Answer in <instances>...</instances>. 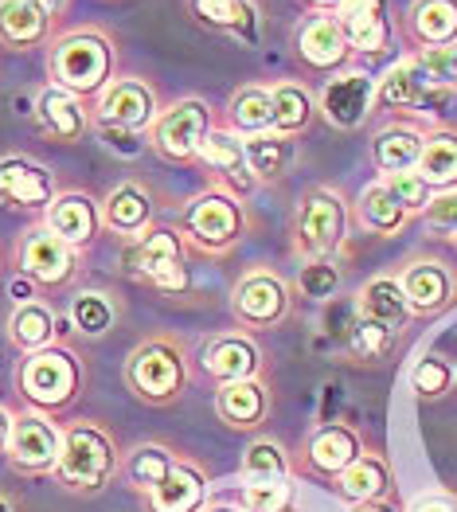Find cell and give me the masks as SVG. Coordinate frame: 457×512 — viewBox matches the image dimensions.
<instances>
[{
	"label": "cell",
	"mask_w": 457,
	"mask_h": 512,
	"mask_svg": "<svg viewBox=\"0 0 457 512\" xmlns=\"http://www.w3.org/2000/svg\"><path fill=\"white\" fill-rule=\"evenodd\" d=\"M122 473V450L114 442V434L102 427V423H67L63 427V450H59V462L51 477L75 493V497H94L102 489H110Z\"/></svg>",
	"instance_id": "1"
},
{
	"label": "cell",
	"mask_w": 457,
	"mask_h": 512,
	"mask_svg": "<svg viewBox=\"0 0 457 512\" xmlns=\"http://www.w3.org/2000/svg\"><path fill=\"white\" fill-rule=\"evenodd\" d=\"M83 360L75 348L67 344H51V348H40L32 356H24L20 372H16V387H20V399L32 407V411H43V415H59L67 411L79 395H83Z\"/></svg>",
	"instance_id": "2"
},
{
	"label": "cell",
	"mask_w": 457,
	"mask_h": 512,
	"mask_svg": "<svg viewBox=\"0 0 457 512\" xmlns=\"http://www.w3.org/2000/svg\"><path fill=\"white\" fill-rule=\"evenodd\" d=\"M51 79L55 86L79 94V98H98L106 86L114 83V43L98 28H79L67 32L63 40L51 47Z\"/></svg>",
	"instance_id": "3"
},
{
	"label": "cell",
	"mask_w": 457,
	"mask_h": 512,
	"mask_svg": "<svg viewBox=\"0 0 457 512\" xmlns=\"http://www.w3.org/2000/svg\"><path fill=\"white\" fill-rule=\"evenodd\" d=\"M125 387L133 391V399H141L149 407L176 403L188 387V360H184L180 344L168 337L137 344L125 360Z\"/></svg>",
	"instance_id": "4"
},
{
	"label": "cell",
	"mask_w": 457,
	"mask_h": 512,
	"mask_svg": "<svg viewBox=\"0 0 457 512\" xmlns=\"http://www.w3.org/2000/svg\"><path fill=\"white\" fill-rule=\"evenodd\" d=\"M348 239V204L336 188H309L293 212V247L301 258H336Z\"/></svg>",
	"instance_id": "5"
},
{
	"label": "cell",
	"mask_w": 457,
	"mask_h": 512,
	"mask_svg": "<svg viewBox=\"0 0 457 512\" xmlns=\"http://www.w3.org/2000/svg\"><path fill=\"white\" fill-rule=\"evenodd\" d=\"M125 270L165 294H180L188 286V258H184V235L176 227L153 223L137 239H129L122 251Z\"/></svg>",
	"instance_id": "6"
},
{
	"label": "cell",
	"mask_w": 457,
	"mask_h": 512,
	"mask_svg": "<svg viewBox=\"0 0 457 512\" xmlns=\"http://www.w3.org/2000/svg\"><path fill=\"white\" fill-rule=\"evenodd\" d=\"M247 235V208L235 192L208 188L184 208V239L204 255H227Z\"/></svg>",
	"instance_id": "7"
},
{
	"label": "cell",
	"mask_w": 457,
	"mask_h": 512,
	"mask_svg": "<svg viewBox=\"0 0 457 512\" xmlns=\"http://www.w3.org/2000/svg\"><path fill=\"white\" fill-rule=\"evenodd\" d=\"M215 129L211 106L204 98H180L168 110H161V118L149 129V145L165 157V161H200V149L208 141V133Z\"/></svg>",
	"instance_id": "8"
},
{
	"label": "cell",
	"mask_w": 457,
	"mask_h": 512,
	"mask_svg": "<svg viewBox=\"0 0 457 512\" xmlns=\"http://www.w3.org/2000/svg\"><path fill=\"white\" fill-rule=\"evenodd\" d=\"M231 309L243 329H278L293 313V290L278 270H250L231 290Z\"/></svg>",
	"instance_id": "9"
},
{
	"label": "cell",
	"mask_w": 457,
	"mask_h": 512,
	"mask_svg": "<svg viewBox=\"0 0 457 512\" xmlns=\"http://www.w3.org/2000/svg\"><path fill=\"white\" fill-rule=\"evenodd\" d=\"M59 450H63V427L55 423V415H43L24 407L12 423V438H8V466L24 477H43V473L55 470L59 462Z\"/></svg>",
	"instance_id": "10"
},
{
	"label": "cell",
	"mask_w": 457,
	"mask_h": 512,
	"mask_svg": "<svg viewBox=\"0 0 457 512\" xmlns=\"http://www.w3.org/2000/svg\"><path fill=\"white\" fill-rule=\"evenodd\" d=\"M16 262L32 282L51 286V290L75 282V274H79V251L71 243H63L47 223H36L32 231H24V239L16 247Z\"/></svg>",
	"instance_id": "11"
},
{
	"label": "cell",
	"mask_w": 457,
	"mask_h": 512,
	"mask_svg": "<svg viewBox=\"0 0 457 512\" xmlns=\"http://www.w3.org/2000/svg\"><path fill=\"white\" fill-rule=\"evenodd\" d=\"M55 176L47 165L24 157V153H8L0 157V208L8 212H47L55 204Z\"/></svg>",
	"instance_id": "12"
},
{
	"label": "cell",
	"mask_w": 457,
	"mask_h": 512,
	"mask_svg": "<svg viewBox=\"0 0 457 512\" xmlns=\"http://www.w3.org/2000/svg\"><path fill=\"white\" fill-rule=\"evenodd\" d=\"M157 118H161L157 90L145 83V79H114V83L98 94L94 126H118V129H133V133H149Z\"/></svg>",
	"instance_id": "13"
},
{
	"label": "cell",
	"mask_w": 457,
	"mask_h": 512,
	"mask_svg": "<svg viewBox=\"0 0 457 512\" xmlns=\"http://www.w3.org/2000/svg\"><path fill=\"white\" fill-rule=\"evenodd\" d=\"M375 114V79L364 71H344L321 90V118L340 133L360 129Z\"/></svg>",
	"instance_id": "14"
},
{
	"label": "cell",
	"mask_w": 457,
	"mask_h": 512,
	"mask_svg": "<svg viewBox=\"0 0 457 512\" xmlns=\"http://www.w3.org/2000/svg\"><path fill=\"white\" fill-rule=\"evenodd\" d=\"M399 286L411 301L415 317H438L457 301V282L446 262L438 258H411L399 270Z\"/></svg>",
	"instance_id": "15"
},
{
	"label": "cell",
	"mask_w": 457,
	"mask_h": 512,
	"mask_svg": "<svg viewBox=\"0 0 457 512\" xmlns=\"http://www.w3.org/2000/svg\"><path fill=\"white\" fill-rule=\"evenodd\" d=\"M204 372L215 384L258 380L262 376V348L250 333H219L204 344Z\"/></svg>",
	"instance_id": "16"
},
{
	"label": "cell",
	"mask_w": 457,
	"mask_h": 512,
	"mask_svg": "<svg viewBox=\"0 0 457 512\" xmlns=\"http://www.w3.org/2000/svg\"><path fill=\"white\" fill-rule=\"evenodd\" d=\"M333 16L344 28L352 51L379 55V51L391 47V8H387V0H340Z\"/></svg>",
	"instance_id": "17"
},
{
	"label": "cell",
	"mask_w": 457,
	"mask_h": 512,
	"mask_svg": "<svg viewBox=\"0 0 457 512\" xmlns=\"http://www.w3.org/2000/svg\"><path fill=\"white\" fill-rule=\"evenodd\" d=\"M297 55H301V63L309 67V71H340L344 63H348V55H352V47H348V36H344V28L336 24L333 12H317V16H309L301 28H297Z\"/></svg>",
	"instance_id": "18"
},
{
	"label": "cell",
	"mask_w": 457,
	"mask_h": 512,
	"mask_svg": "<svg viewBox=\"0 0 457 512\" xmlns=\"http://www.w3.org/2000/svg\"><path fill=\"white\" fill-rule=\"evenodd\" d=\"M208 473L200 470L196 462H184L176 458V466L168 470V477L153 489L145 493V509L149 512H204L208 509Z\"/></svg>",
	"instance_id": "19"
},
{
	"label": "cell",
	"mask_w": 457,
	"mask_h": 512,
	"mask_svg": "<svg viewBox=\"0 0 457 512\" xmlns=\"http://www.w3.org/2000/svg\"><path fill=\"white\" fill-rule=\"evenodd\" d=\"M356 313L364 317V321H372L379 329H387V333H403L407 325H411V301L403 294V286H399V274H375L372 282H364L360 286V294H356Z\"/></svg>",
	"instance_id": "20"
},
{
	"label": "cell",
	"mask_w": 457,
	"mask_h": 512,
	"mask_svg": "<svg viewBox=\"0 0 457 512\" xmlns=\"http://www.w3.org/2000/svg\"><path fill=\"white\" fill-rule=\"evenodd\" d=\"M270 415V391L262 380H235L215 387V419L227 430H258Z\"/></svg>",
	"instance_id": "21"
},
{
	"label": "cell",
	"mask_w": 457,
	"mask_h": 512,
	"mask_svg": "<svg viewBox=\"0 0 457 512\" xmlns=\"http://www.w3.org/2000/svg\"><path fill=\"white\" fill-rule=\"evenodd\" d=\"M360 454H364V438L344 423H325L305 442V466L317 477H340Z\"/></svg>",
	"instance_id": "22"
},
{
	"label": "cell",
	"mask_w": 457,
	"mask_h": 512,
	"mask_svg": "<svg viewBox=\"0 0 457 512\" xmlns=\"http://www.w3.org/2000/svg\"><path fill=\"white\" fill-rule=\"evenodd\" d=\"M43 223L63 243H71L79 251L86 243H94L98 231H102V204H94L86 192H59L55 204L43 212Z\"/></svg>",
	"instance_id": "23"
},
{
	"label": "cell",
	"mask_w": 457,
	"mask_h": 512,
	"mask_svg": "<svg viewBox=\"0 0 457 512\" xmlns=\"http://www.w3.org/2000/svg\"><path fill=\"white\" fill-rule=\"evenodd\" d=\"M200 161L219 176V188H227V192H235V196L258 188V180H254V172H250V165H247L243 137L231 133V129H211L204 149H200Z\"/></svg>",
	"instance_id": "24"
},
{
	"label": "cell",
	"mask_w": 457,
	"mask_h": 512,
	"mask_svg": "<svg viewBox=\"0 0 457 512\" xmlns=\"http://www.w3.org/2000/svg\"><path fill=\"white\" fill-rule=\"evenodd\" d=\"M391 485H395L391 462L383 454H375V450H364L340 477H333L336 497L344 505H352V509L356 505H372V501H387L391 497Z\"/></svg>",
	"instance_id": "25"
},
{
	"label": "cell",
	"mask_w": 457,
	"mask_h": 512,
	"mask_svg": "<svg viewBox=\"0 0 457 512\" xmlns=\"http://www.w3.org/2000/svg\"><path fill=\"white\" fill-rule=\"evenodd\" d=\"M36 122L43 126V133L75 145L90 133V114H86L83 98L63 90V86H43L40 98H36Z\"/></svg>",
	"instance_id": "26"
},
{
	"label": "cell",
	"mask_w": 457,
	"mask_h": 512,
	"mask_svg": "<svg viewBox=\"0 0 457 512\" xmlns=\"http://www.w3.org/2000/svg\"><path fill=\"white\" fill-rule=\"evenodd\" d=\"M102 227L125 235V243L137 239L141 231H149L153 227V200H149V192L141 184H133V180H122L118 188H110V196L102 200Z\"/></svg>",
	"instance_id": "27"
},
{
	"label": "cell",
	"mask_w": 457,
	"mask_h": 512,
	"mask_svg": "<svg viewBox=\"0 0 457 512\" xmlns=\"http://www.w3.org/2000/svg\"><path fill=\"white\" fill-rule=\"evenodd\" d=\"M430 94H434V90L422 79L415 55H407V59H399V63L375 83V106H379V110H395V114H399V110H422Z\"/></svg>",
	"instance_id": "28"
},
{
	"label": "cell",
	"mask_w": 457,
	"mask_h": 512,
	"mask_svg": "<svg viewBox=\"0 0 457 512\" xmlns=\"http://www.w3.org/2000/svg\"><path fill=\"white\" fill-rule=\"evenodd\" d=\"M422 145H426V133L407 122H395V126H383L372 137V161L383 176L391 172H411L418 169V157H422Z\"/></svg>",
	"instance_id": "29"
},
{
	"label": "cell",
	"mask_w": 457,
	"mask_h": 512,
	"mask_svg": "<svg viewBox=\"0 0 457 512\" xmlns=\"http://www.w3.org/2000/svg\"><path fill=\"white\" fill-rule=\"evenodd\" d=\"M172 466H176V454L168 450L165 442H141V446H133V450L122 454V473L118 477L125 481L129 493L145 497V493H153L165 481Z\"/></svg>",
	"instance_id": "30"
},
{
	"label": "cell",
	"mask_w": 457,
	"mask_h": 512,
	"mask_svg": "<svg viewBox=\"0 0 457 512\" xmlns=\"http://www.w3.org/2000/svg\"><path fill=\"white\" fill-rule=\"evenodd\" d=\"M243 149H247V165L258 184L282 180L293 169V161H297V141H293L290 133H278V129L243 137Z\"/></svg>",
	"instance_id": "31"
},
{
	"label": "cell",
	"mask_w": 457,
	"mask_h": 512,
	"mask_svg": "<svg viewBox=\"0 0 457 512\" xmlns=\"http://www.w3.org/2000/svg\"><path fill=\"white\" fill-rule=\"evenodd\" d=\"M188 4H192V16L204 28L227 32L239 43L258 40V12H254L250 0H188Z\"/></svg>",
	"instance_id": "32"
},
{
	"label": "cell",
	"mask_w": 457,
	"mask_h": 512,
	"mask_svg": "<svg viewBox=\"0 0 457 512\" xmlns=\"http://www.w3.org/2000/svg\"><path fill=\"white\" fill-rule=\"evenodd\" d=\"M407 28L418 47L457 43V0H415Z\"/></svg>",
	"instance_id": "33"
},
{
	"label": "cell",
	"mask_w": 457,
	"mask_h": 512,
	"mask_svg": "<svg viewBox=\"0 0 457 512\" xmlns=\"http://www.w3.org/2000/svg\"><path fill=\"white\" fill-rule=\"evenodd\" d=\"M55 333H59L55 313H51L43 301H20V305L12 309V317H8V341L16 344L24 356H32V352H40V348H51V344H55Z\"/></svg>",
	"instance_id": "34"
},
{
	"label": "cell",
	"mask_w": 457,
	"mask_h": 512,
	"mask_svg": "<svg viewBox=\"0 0 457 512\" xmlns=\"http://www.w3.org/2000/svg\"><path fill=\"white\" fill-rule=\"evenodd\" d=\"M51 16L36 0H0V43L8 47H36L47 40Z\"/></svg>",
	"instance_id": "35"
},
{
	"label": "cell",
	"mask_w": 457,
	"mask_h": 512,
	"mask_svg": "<svg viewBox=\"0 0 457 512\" xmlns=\"http://www.w3.org/2000/svg\"><path fill=\"white\" fill-rule=\"evenodd\" d=\"M415 172L434 192L457 188V129H430L426 133Z\"/></svg>",
	"instance_id": "36"
},
{
	"label": "cell",
	"mask_w": 457,
	"mask_h": 512,
	"mask_svg": "<svg viewBox=\"0 0 457 512\" xmlns=\"http://www.w3.org/2000/svg\"><path fill=\"white\" fill-rule=\"evenodd\" d=\"M356 219H360L372 235L391 239V235H399V231L407 227L411 212L391 196V188H387L383 180H375V184H368V188L360 192V200H356Z\"/></svg>",
	"instance_id": "37"
},
{
	"label": "cell",
	"mask_w": 457,
	"mask_h": 512,
	"mask_svg": "<svg viewBox=\"0 0 457 512\" xmlns=\"http://www.w3.org/2000/svg\"><path fill=\"white\" fill-rule=\"evenodd\" d=\"M114 321H118V305H114L110 294H102V290H79L71 298V325H75V333L86 337V341L106 337L114 329Z\"/></svg>",
	"instance_id": "38"
},
{
	"label": "cell",
	"mask_w": 457,
	"mask_h": 512,
	"mask_svg": "<svg viewBox=\"0 0 457 512\" xmlns=\"http://www.w3.org/2000/svg\"><path fill=\"white\" fill-rule=\"evenodd\" d=\"M282 477H293V462L286 446L274 442V438H254L243 450L239 481H282Z\"/></svg>",
	"instance_id": "39"
},
{
	"label": "cell",
	"mask_w": 457,
	"mask_h": 512,
	"mask_svg": "<svg viewBox=\"0 0 457 512\" xmlns=\"http://www.w3.org/2000/svg\"><path fill=\"white\" fill-rule=\"evenodd\" d=\"M227 118L239 137H254V133H266L274 129V102H270V90L266 86H243L231 106H227Z\"/></svg>",
	"instance_id": "40"
},
{
	"label": "cell",
	"mask_w": 457,
	"mask_h": 512,
	"mask_svg": "<svg viewBox=\"0 0 457 512\" xmlns=\"http://www.w3.org/2000/svg\"><path fill=\"white\" fill-rule=\"evenodd\" d=\"M270 102H274V129L278 133H301V129L313 122L317 114V102L313 94L301 83H278L270 90Z\"/></svg>",
	"instance_id": "41"
},
{
	"label": "cell",
	"mask_w": 457,
	"mask_h": 512,
	"mask_svg": "<svg viewBox=\"0 0 457 512\" xmlns=\"http://www.w3.org/2000/svg\"><path fill=\"white\" fill-rule=\"evenodd\" d=\"M340 266L336 258H305L301 270H297V294L309 301H333L340 294Z\"/></svg>",
	"instance_id": "42"
},
{
	"label": "cell",
	"mask_w": 457,
	"mask_h": 512,
	"mask_svg": "<svg viewBox=\"0 0 457 512\" xmlns=\"http://www.w3.org/2000/svg\"><path fill=\"white\" fill-rule=\"evenodd\" d=\"M239 505L247 512H293V481H243Z\"/></svg>",
	"instance_id": "43"
},
{
	"label": "cell",
	"mask_w": 457,
	"mask_h": 512,
	"mask_svg": "<svg viewBox=\"0 0 457 512\" xmlns=\"http://www.w3.org/2000/svg\"><path fill=\"white\" fill-rule=\"evenodd\" d=\"M454 384H457V372L450 368V360H442L434 352H426L415 368H411V391H415L418 399H442Z\"/></svg>",
	"instance_id": "44"
},
{
	"label": "cell",
	"mask_w": 457,
	"mask_h": 512,
	"mask_svg": "<svg viewBox=\"0 0 457 512\" xmlns=\"http://www.w3.org/2000/svg\"><path fill=\"white\" fill-rule=\"evenodd\" d=\"M415 63L430 90H454L457 86V43L446 47H418Z\"/></svg>",
	"instance_id": "45"
},
{
	"label": "cell",
	"mask_w": 457,
	"mask_h": 512,
	"mask_svg": "<svg viewBox=\"0 0 457 512\" xmlns=\"http://www.w3.org/2000/svg\"><path fill=\"white\" fill-rule=\"evenodd\" d=\"M379 180L391 188V196H395V200H399V204H403L411 215H422V212H426V204L434 200V188H430V184H426L415 169H411V172H391V176H379Z\"/></svg>",
	"instance_id": "46"
},
{
	"label": "cell",
	"mask_w": 457,
	"mask_h": 512,
	"mask_svg": "<svg viewBox=\"0 0 457 512\" xmlns=\"http://www.w3.org/2000/svg\"><path fill=\"white\" fill-rule=\"evenodd\" d=\"M422 223L434 239H450L457 243V188H446V192H434V200L426 204L422 212Z\"/></svg>",
	"instance_id": "47"
},
{
	"label": "cell",
	"mask_w": 457,
	"mask_h": 512,
	"mask_svg": "<svg viewBox=\"0 0 457 512\" xmlns=\"http://www.w3.org/2000/svg\"><path fill=\"white\" fill-rule=\"evenodd\" d=\"M395 333H387V329H379V325H372V321H356V333H352V341H348V348L360 356V360H372V364H379V360H387L391 356V348H395Z\"/></svg>",
	"instance_id": "48"
},
{
	"label": "cell",
	"mask_w": 457,
	"mask_h": 512,
	"mask_svg": "<svg viewBox=\"0 0 457 512\" xmlns=\"http://www.w3.org/2000/svg\"><path fill=\"white\" fill-rule=\"evenodd\" d=\"M98 129V137H102V145L110 149V153H118V157H141L145 149H149V133H133V129H118V126H94Z\"/></svg>",
	"instance_id": "49"
},
{
	"label": "cell",
	"mask_w": 457,
	"mask_h": 512,
	"mask_svg": "<svg viewBox=\"0 0 457 512\" xmlns=\"http://www.w3.org/2000/svg\"><path fill=\"white\" fill-rule=\"evenodd\" d=\"M407 512H457V497L454 493H422V497H415L411 505H407Z\"/></svg>",
	"instance_id": "50"
},
{
	"label": "cell",
	"mask_w": 457,
	"mask_h": 512,
	"mask_svg": "<svg viewBox=\"0 0 457 512\" xmlns=\"http://www.w3.org/2000/svg\"><path fill=\"white\" fill-rule=\"evenodd\" d=\"M12 423H16V415H12V411H8L4 403H0V454L8 450V438H12Z\"/></svg>",
	"instance_id": "51"
},
{
	"label": "cell",
	"mask_w": 457,
	"mask_h": 512,
	"mask_svg": "<svg viewBox=\"0 0 457 512\" xmlns=\"http://www.w3.org/2000/svg\"><path fill=\"white\" fill-rule=\"evenodd\" d=\"M36 4H40L47 16H55V12H63V8H67V0H36Z\"/></svg>",
	"instance_id": "52"
},
{
	"label": "cell",
	"mask_w": 457,
	"mask_h": 512,
	"mask_svg": "<svg viewBox=\"0 0 457 512\" xmlns=\"http://www.w3.org/2000/svg\"><path fill=\"white\" fill-rule=\"evenodd\" d=\"M352 512H395V509H391L387 501H372V505H356Z\"/></svg>",
	"instance_id": "53"
},
{
	"label": "cell",
	"mask_w": 457,
	"mask_h": 512,
	"mask_svg": "<svg viewBox=\"0 0 457 512\" xmlns=\"http://www.w3.org/2000/svg\"><path fill=\"white\" fill-rule=\"evenodd\" d=\"M305 4H313L317 12H336V4H340V0H305Z\"/></svg>",
	"instance_id": "54"
},
{
	"label": "cell",
	"mask_w": 457,
	"mask_h": 512,
	"mask_svg": "<svg viewBox=\"0 0 457 512\" xmlns=\"http://www.w3.org/2000/svg\"><path fill=\"white\" fill-rule=\"evenodd\" d=\"M208 512H247L243 505H211Z\"/></svg>",
	"instance_id": "55"
},
{
	"label": "cell",
	"mask_w": 457,
	"mask_h": 512,
	"mask_svg": "<svg viewBox=\"0 0 457 512\" xmlns=\"http://www.w3.org/2000/svg\"><path fill=\"white\" fill-rule=\"evenodd\" d=\"M0 512H16V505H12V501H8L4 493H0Z\"/></svg>",
	"instance_id": "56"
}]
</instances>
